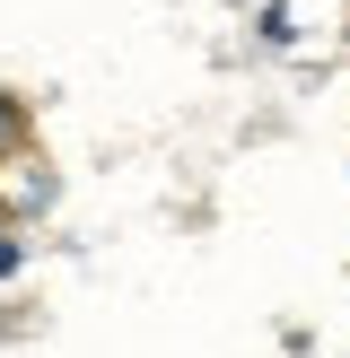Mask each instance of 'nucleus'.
Here are the masks:
<instances>
[{
    "mask_svg": "<svg viewBox=\"0 0 350 358\" xmlns=\"http://www.w3.org/2000/svg\"><path fill=\"white\" fill-rule=\"evenodd\" d=\"M18 149H27V105L0 87V157H18Z\"/></svg>",
    "mask_w": 350,
    "mask_h": 358,
    "instance_id": "f257e3e1",
    "label": "nucleus"
},
{
    "mask_svg": "<svg viewBox=\"0 0 350 358\" xmlns=\"http://www.w3.org/2000/svg\"><path fill=\"white\" fill-rule=\"evenodd\" d=\"M18 262H27V245H18L9 227H0V280H18Z\"/></svg>",
    "mask_w": 350,
    "mask_h": 358,
    "instance_id": "f03ea898",
    "label": "nucleus"
}]
</instances>
